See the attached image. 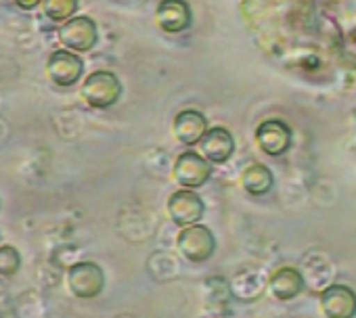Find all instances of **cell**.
Instances as JSON below:
<instances>
[{
	"label": "cell",
	"instance_id": "obj_8",
	"mask_svg": "<svg viewBox=\"0 0 356 318\" xmlns=\"http://www.w3.org/2000/svg\"><path fill=\"white\" fill-rule=\"evenodd\" d=\"M291 128L281 119H266L256 128V142L268 157L285 155L291 147Z\"/></svg>",
	"mask_w": 356,
	"mask_h": 318
},
{
	"label": "cell",
	"instance_id": "obj_20",
	"mask_svg": "<svg viewBox=\"0 0 356 318\" xmlns=\"http://www.w3.org/2000/svg\"><path fill=\"white\" fill-rule=\"evenodd\" d=\"M42 0H15V5L24 11H32L34 7H38Z\"/></svg>",
	"mask_w": 356,
	"mask_h": 318
},
{
	"label": "cell",
	"instance_id": "obj_22",
	"mask_svg": "<svg viewBox=\"0 0 356 318\" xmlns=\"http://www.w3.org/2000/svg\"><path fill=\"white\" fill-rule=\"evenodd\" d=\"M0 206H3V201H0Z\"/></svg>",
	"mask_w": 356,
	"mask_h": 318
},
{
	"label": "cell",
	"instance_id": "obj_11",
	"mask_svg": "<svg viewBox=\"0 0 356 318\" xmlns=\"http://www.w3.org/2000/svg\"><path fill=\"white\" fill-rule=\"evenodd\" d=\"M321 310L327 318H354L356 293L348 285H329L321 293Z\"/></svg>",
	"mask_w": 356,
	"mask_h": 318
},
{
	"label": "cell",
	"instance_id": "obj_18",
	"mask_svg": "<svg viewBox=\"0 0 356 318\" xmlns=\"http://www.w3.org/2000/svg\"><path fill=\"white\" fill-rule=\"evenodd\" d=\"M206 303L212 308V312H218V308H222L227 303V299L231 297V289H229V283L222 281V278H210L206 283Z\"/></svg>",
	"mask_w": 356,
	"mask_h": 318
},
{
	"label": "cell",
	"instance_id": "obj_15",
	"mask_svg": "<svg viewBox=\"0 0 356 318\" xmlns=\"http://www.w3.org/2000/svg\"><path fill=\"white\" fill-rule=\"evenodd\" d=\"M241 187L252 197H262L270 193V189L275 187V176L270 168H266L264 164H252L241 174Z\"/></svg>",
	"mask_w": 356,
	"mask_h": 318
},
{
	"label": "cell",
	"instance_id": "obj_16",
	"mask_svg": "<svg viewBox=\"0 0 356 318\" xmlns=\"http://www.w3.org/2000/svg\"><path fill=\"white\" fill-rule=\"evenodd\" d=\"M147 270H149V276L153 281L165 283V281H172L181 274V262H178V258L172 251L159 249V251L149 256Z\"/></svg>",
	"mask_w": 356,
	"mask_h": 318
},
{
	"label": "cell",
	"instance_id": "obj_7",
	"mask_svg": "<svg viewBox=\"0 0 356 318\" xmlns=\"http://www.w3.org/2000/svg\"><path fill=\"white\" fill-rule=\"evenodd\" d=\"M82 74H84V61L67 49L55 51L47 61V76L51 78L53 84L61 88L74 86L82 78Z\"/></svg>",
	"mask_w": 356,
	"mask_h": 318
},
{
	"label": "cell",
	"instance_id": "obj_9",
	"mask_svg": "<svg viewBox=\"0 0 356 318\" xmlns=\"http://www.w3.org/2000/svg\"><path fill=\"white\" fill-rule=\"evenodd\" d=\"M155 24L165 34H181L191 28L193 13L187 0H161L155 11Z\"/></svg>",
	"mask_w": 356,
	"mask_h": 318
},
{
	"label": "cell",
	"instance_id": "obj_12",
	"mask_svg": "<svg viewBox=\"0 0 356 318\" xmlns=\"http://www.w3.org/2000/svg\"><path fill=\"white\" fill-rule=\"evenodd\" d=\"M172 128L178 142L185 147H193L200 142V138L206 134L210 126H208V117L200 109H183L176 113Z\"/></svg>",
	"mask_w": 356,
	"mask_h": 318
},
{
	"label": "cell",
	"instance_id": "obj_6",
	"mask_svg": "<svg viewBox=\"0 0 356 318\" xmlns=\"http://www.w3.org/2000/svg\"><path fill=\"white\" fill-rule=\"evenodd\" d=\"M206 214L204 199L191 189H178L168 199V216L176 226H191L197 224Z\"/></svg>",
	"mask_w": 356,
	"mask_h": 318
},
{
	"label": "cell",
	"instance_id": "obj_19",
	"mask_svg": "<svg viewBox=\"0 0 356 318\" xmlns=\"http://www.w3.org/2000/svg\"><path fill=\"white\" fill-rule=\"evenodd\" d=\"M22 270V253L13 245L0 243V276L11 278Z\"/></svg>",
	"mask_w": 356,
	"mask_h": 318
},
{
	"label": "cell",
	"instance_id": "obj_17",
	"mask_svg": "<svg viewBox=\"0 0 356 318\" xmlns=\"http://www.w3.org/2000/svg\"><path fill=\"white\" fill-rule=\"evenodd\" d=\"M40 5L44 15L55 24L72 19L74 13L78 11V0H42Z\"/></svg>",
	"mask_w": 356,
	"mask_h": 318
},
{
	"label": "cell",
	"instance_id": "obj_13",
	"mask_svg": "<svg viewBox=\"0 0 356 318\" xmlns=\"http://www.w3.org/2000/svg\"><path fill=\"white\" fill-rule=\"evenodd\" d=\"M306 283L304 276L298 268L293 266H283L275 270L268 278V289L279 301H291L304 291Z\"/></svg>",
	"mask_w": 356,
	"mask_h": 318
},
{
	"label": "cell",
	"instance_id": "obj_1",
	"mask_svg": "<svg viewBox=\"0 0 356 318\" xmlns=\"http://www.w3.org/2000/svg\"><path fill=\"white\" fill-rule=\"evenodd\" d=\"M176 251L189 264H204L216 251V237L206 224L183 226L176 235Z\"/></svg>",
	"mask_w": 356,
	"mask_h": 318
},
{
	"label": "cell",
	"instance_id": "obj_10",
	"mask_svg": "<svg viewBox=\"0 0 356 318\" xmlns=\"http://www.w3.org/2000/svg\"><path fill=\"white\" fill-rule=\"evenodd\" d=\"M200 155L210 164H227L235 153V138L222 126H212L200 138Z\"/></svg>",
	"mask_w": 356,
	"mask_h": 318
},
{
	"label": "cell",
	"instance_id": "obj_14",
	"mask_svg": "<svg viewBox=\"0 0 356 318\" xmlns=\"http://www.w3.org/2000/svg\"><path fill=\"white\" fill-rule=\"evenodd\" d=\"M266 285L268 283L260 270L248 268V270H241L235 274V278L229 283V289H231L233 297H237L241 301H254L264 293Z\"/></svg>",
	"mask_w": 356,
	"mask_h": 318
},
{
	"label": "cell",
	"instance_id": "obj_5",
	"mask_svg": "<svg viewBox=\"0 0 356 318\" xmlns=\"http://www.w3.org/2000/svg\"><path fill=\"white\" fill-rule=\"evenodd\" d=\"M59 40L63 47H67V51L88 53L99 42L97 24L86 15L72 17V19L63 22V26L59 28Z\"/></svg>",
	"mask_w": 356,
	"mask_h": 318
},
{
	"label": "cell",
	"instance_id": "obj_21",
	"mask_svg": "<svg viewBox=\"0 0 356 318\" xmlns=\"http://www.w3.org/2000/svg\"><path fill=\"white\" fill-rule=\"evenodd\" d=\"M0 243H3V233H0Z\"/></svg>",
	"mask_w": 356,
	"mask_h": 318
},
{
	"label": "cell",
	"instance_id": "obj_3",
	"mask_svg": "<svg viewBox=\"0 0 356 318\" xmlns=\"http://www.w3.org/2000/svg\"><path fill=\"white\" fill-rule=\"evenodd\" d=\"M67 289L78 299H95L105 289V270L92 260H78L67 268Z\"/></svg>",
	"mask_w": 356,
	"mask_h": 318
},
{
	"label": "cell",
	"instance_id": "obj_2",
	"mask_svg": "<svg viewBox=\"0 0 356 318\" xmlns=\"http://www.w3.org/2000/svg\"><path fill=\"white\" fill-rule=\"evenodd\" d=\"M80 94L84 103L92 109H109L122 97V82L113 72L97 69L82 82Z\"/></svg>",
	"mask_w": 356,
	"mask_h": 318
},
{
	"label": "cell",
	"instance_id": "obj_4",
	"mask_svg": "<svg viewBox=\"0 0 356 318\" xmlns=\"http://www.w3.org/2000/svg\"><path fill=\"white\" fill-rule=\"evenodd\" d=\"M174 181L183 189H200L212 178V164L204 159L197 151H185L176 157L172 168Z\"/></svg>",
	"mask_w": 356,
	"mask_h": 318
}]
</instances>
